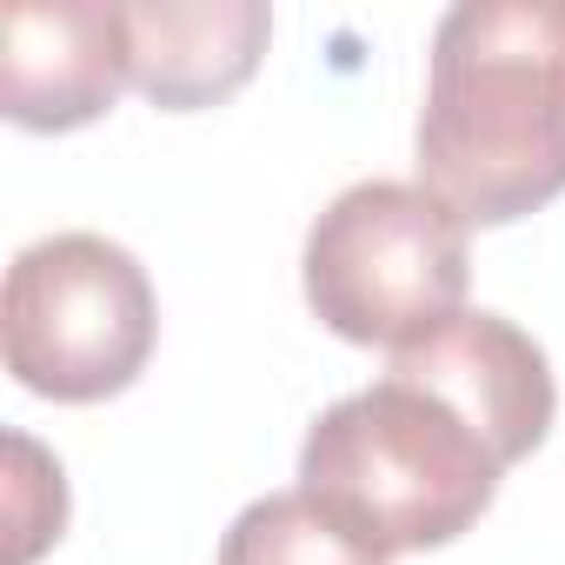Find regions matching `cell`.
Listing matches in <instances>:
<instances>
[{
	"instance_id": "4",
	"label": "cell",
	"mask_w": 565,
	"mask_h": 565,
	"mask_svg": "<svg viewBox=\"0 0 565 565\" xmlns=\"http://www.w3.org/2000/svg\"><path fill=\"white\" fill-rule=\"evenodd\" d=\"M8 373L61 406L114 399L140 380L160 340L147 266L107 233H54L14 253L0 300Z\"/></svg>"
},
{
	"instance_id": "3",
	"label": "cell",
	"mask_w": 565,
	"mask_h": 565,
	"mask_svg": "<svg viewBox=\"0 0 565 565\" xmlns=\"http://www.w3.org/2000/svg\"><path fill=\"white\" fill-rule=\"evenodd\" d=\"M307 307L353 347H419L466 313V220L419 180H360L307 233Z\"/></svg>"
},
{
	"instance_id": "2",
	"label": "cell",
	"mask_w": 565,
	"mask_h": 565,
	"mask_svg": "<svg viewBox=\"0 0 565 565\" xmlns=\"http://www.w3.org/2000/svg\"><path fill=\"white\" fill-rule=\"evenodd\" d=\"M505 446L433 380L386 366L366 393L333 399L300 446V492L380 558L452 545L499 492Z\"/></svg>"
},
{
	"instance_id": "5",
	"label": "cell",
	"mask_w": 565,
	"mask_h": 565,
	"mask_svg": "<svg viewBox=\"0 0 565 565\" xmlns=\"http://www.w3.org/2000/svg\"><path fill=\"white\" fill-rule=\"evenodd\" d=\"M127 8L120 0H14L0 14V100L28 134H74L120 100Z\"/></svg>"
},
{
	"instance_id": "7",
	"label": "cell",
	"mask_w": 565,
	"mask_h": 565,
	"mask_svg": "<svg viewBox=\"0 0 565 565\" xmlns=\"http://www.w3.org/2000/svg\"><path fill=\"white\" fill-rule=\"evenodd\" d=\"M220 565H386V558L360 545L340 519H327L307 492H266L226 525Z\"/></svg>"
},
{
	"instance_id": "6",
	"label": "cell",
	"mask_w": 565,
	"mask_h": 565,
	"mask_svg": "<svg viewBox=\"0 0 565 565\" xmlns=\"http://www.w3.org/2000/svg\"><path fill=\"white\" fill-rule=\"evenodd\" d=\"M273 41L259 0H134L127 8V81L167 107L193 114L253 81Z\"/></svg>"
},
{
	"instance_id": "1",
	"label": "cell",
	"mask_w": 565,
	"mask_h": 565,
	"mask_svg": "<svg viewBox=\"0 0 565 565\" xmlns=\"http://www.w3.org/2000/svg\"><path fill=\"white\" fill-rule=\"evenodd\" d=\"M419 186L466 226L565 193V0H459L433 28Z\"/></svg>"
}]
</instances>
